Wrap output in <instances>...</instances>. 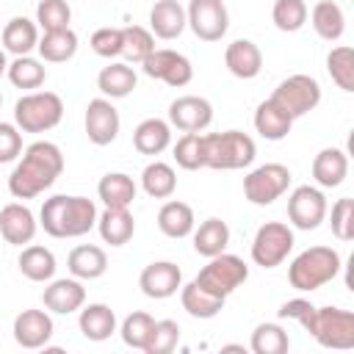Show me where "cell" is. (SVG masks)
<instances>
[{"label": "cell", "mask_w": 354, "mask_h": 354, "mask_svg": "<svg viewBox=\"0 0 354 354\" xmlns=\"http://www.w3.org/2000/svg\"><path fill=\"white\" fill-rule=\"evenodd\" d=\"M64 171V155L53 141H33L22 160L14 166L8 177V191L17 199H33L44 188H50Z\"/></svg>", "instance_id": "obj_1"}, {"label": "cell", "mask_w": 354, "mask_h": 354, "mask_svg": "<svg viewBox=\"0 0 354 354\" xmlns=\"http://www.w3.org/2000/svg\"><path fill=\"white\" fill-rule=\"evenodd\" d=\"M39 218H41L44 232L53 238H80L97 224V207L88 196L55 194L44 199Z\"/></svg>", "instance_id": "obj_2"}, {"label": "cell", "mask_w": 354, "mask_h": 354, "mask_svg": "<svg viewBox=\"0 0 354 354\" xmlns=\"http://www.w3.org/2000/svg\"><path fill=\"white\" fill-rule=\"evenodd\" d=\"M340 274V254L332 246H310L304 249L288 268V279L296 290H318Z\"/></svg>", "instance_id": "obj_3"}, {"label": "cell", "mask_w": 354, "mask_h": 354, "mask_svg": "<svg viewBox=\"0 0 354 354\" xmlns=\"http://www.w3.org/2000/svg\"><path fill=\"white\" fill-rule=\"evenodd\" d=\"M202 149H205V166L207 169H224V171L243 169L257 155L254 141L241 130L207 133V136H202Z\"/></svg>", "instance_id": "obj_4"}, {"label": "cell", "mask_w": 354, "mask_h": 354, "mask_svg": "<svg viewBox=\"0 0 354 354\" xmlns=\"http://www.w3.org/2000/svg\"><path fill=\"white\" fill-rule=\"evenodd\" d=\"M64 116V102L55 91H30L17 100L14 122L22 133H44L53 130Z\"/></svg>", "instance_id": "obj_5"}, {"label": "cell", "mask_w": 354, "mask_h": 354, "mask_svg": "<svg viewBox=\"0 0 354 354\" xmlns=\"http://www.w3.org/2000/svg\"><path fill=\"white\" fill-rule=\"evenodd\" d=\"M304 329L324 346V348H354V313L340 307H315L307 318Z\"/></svg>", "instance_id": "obj_6"}, {"label": "cell", "mask_w": 354, "mask_h": 354, "mask_svg": "<svg viewBox=\"0 0 354 354\" xmlns=\"http://www.w3.org/2000/svg\"><path fill=\"white\" fill-rule=\"evenodd\" d=\"M246 277H249V266H246L238 254L221 252V254L210 257V263L196 274L194 282L202 285L205 290H210V293L227 299L235 288H241V285L246 282Z\"/></svg>", "instance_id": "obj_7"}, {"label": "cell", "mask_w": 354, "mask_h": 354, "mask_svg": "<svg viewBox=\"0 0 354 354\" xmlns=\"http://www.w3.org/2000/svg\"><path fill=\"white\" fill-rule=\"evenodd\" d=\"M271 100H274L290 119H299V116L310 113V111L321 102V86H318V80L310 77V75H290V77H285V80L274 88Z\"/></svg>", "instance_id": "obj_8"}, {"label": "cell", "mask_w": 354, "mask_h": 354, "mask_svg": "<svg viewBox=\"0 0 354 354\" xmlns=\"http://www.w3.org/2000/svg\"><path fill=\"white\" fill-rule=\"evenodd\" d=\"M290 185V169L282 163H263L243 177V196L252 205H271Z\"/></svg>", "instance_id": "obj_9"}, {"label": "cell", "mask_w": 354, "mask_h": 354, "mask_svg": "<svg viewBox=\"0 0 354 354\" xmlns=\"http://www.w3.org/2000/svg\"><path fill=\"white\" fill-rule=\"evenodd\" d=\"M293 249V230L282 221H266L252 241V260L263 268H277Z\"/></svg>", "instance_id": "obj_10"}, {"label": "cell", "mask_w": 354, "mask_h": 354, "mask_svg": "<svg viewBox=\"0 0 354 354\" xmlns=\"http://www.w3.org/2000/svg\"><path fill=\"white\" fill-rule=\"evenodd\" d=\"M185 19L202 41H218L230 28L224 0H191Z\"/></svg>", "instance_id": "obj_11"}, {"label": "cell", "mask_w": 354, "mask_h": 354, "mask_svg": "<svg viewBox=\"0 0 354 354\" xmlns=\"http://www.w3.org/2000/svg\"><path fill=\"white\" fill-rule=\"evenodd\" d=\"M144 75L152 77V80H163L166 86H174V88H183L191 83L194 77V66L185 55L174 53V50H152L144 61Z\"/></svg>", "instance_id": "obj_12"}, {"label": "cell", "mask_w": 354, "mask_h": 354, "mask_svg": "<svg viewBox=\"0 0 354 354\" xmlns=\"http://www.w3.org/2000/svg\"><path fill=\"white\" fill-rule=\"evenodd\" d=\"M288 218L296 230H315L326 218V196L313 185H299L288 196Z\"/></svg>", "instance_id": "obj_13"}, {"label": "cell", "mask_w": 354, "mask_h": 354, "mask_svg": "<svg viewBox=\"0 0 354 354\" xmlns=\"http://www.w3.org/2000/svg\"><path fill=\"white\" fill-rule=\"evenodd\" d=\"M86 136L97 147H108L119 136V111L111 105V100L97 97L86 105Z\"/></svg>", "instance_id": "obj_14"}, {"label": "cell", "mask_w": 354, "mask_h": 354, "mask_svg": "<svg viewBox=\"0 0 354 354\" xmlns=\"http://www.w3.org/2000/svg\"><path fill=\"white\" fill-rule=\"evenodd\" d=\"M169 122L183 133H199L213 122V105L196 94L177 97L169 105Z\"/></svg>", "instance_id": "obj_15"}, {"label": "cell", "mask_w": 354, "mask_h": 354, "mask_svg": "<svg viewBox=\"0 0 354 354\" xmlns=\"http://www.w3.org/2000/svg\"><path fill=\"white\" fill-rule=\"evenodd\" d=\"M180 285H183V271L169 260L149 263L138 277V288L149 299H169L180 290Z\"/></svg>", "instance_id": "obj_16"}, {"label": "cell", "mask_w": 354, "mask_h": 354, "mask_svg": "<svg viewBox=\"0 0 354 354\" xmlns=\"http://www.w3.org/2000/svg\"><path fill=\"white\" fill-rule=\"evenodd\" d=\"M53 337V318L44 310H22L14 318V340L22 348H41Z\"/></svg>", "instance_id": "obj_17"}, {"label": "cell", "mask_w": 354, "mask_h": 354, "mask_svg": "<svg viewBox=\"0 0 354 354\" xmlns=\"http://www.w3.org/2000/svg\"><path fill=\"white\" fill-rule=\"evenodd\" d=\"M0 235L6 243L11 246H22V243H30L33 235H36V218L30 213V207L19 205V202H11L0 210Z\"/></svg>", "instance_id": "obj_18"}, {"label": "cell", "mask_w": 354, "mask_h": 354, "mask_svg": "<svg viewBox=\"0 0 354 354\" xmlns=\"http://www.w3.org/2000/svg\"><path fill=\"white\" fill-rule=\"evenodd\" d=\"M41 301H44V307H47L50 313L69 315V313H75V310L83 307V301H86V288L77 282V277H75V279H53V282L44 288Z\"/></svg>", "instance_id": "obj_19"}, {"label": "cell", "mask_w": 354, "mask_h": 354, "mask_svg": "<svg viewBox=\"0 0 354 354\" xmlns=\"http://www.w3.org/2000/svg\"><path fill=\"white\" fill-rule=\"evenodd\" d=\"M224 64H227V69H230L235 77L252 80V77H257L260 69H263V53H260V47H257L254 41H249V39H235V41L227 47V53H224Z\"/></svg>", "instance_id": "obj_20"}, {"label": "cell", "mask_w": 354, "mask_h": 354, "mask_svg": "<svg viewBox=\"0 0 354 354\" xmlns=\"http://www.w3.org/2000/svg\"><path fill=\"white\" fill-rule=\"evenodd\" d=\"M185 8L177 0H158L149 11V33L158 39H177L185 30Z\"/></svg>", "instance_id": "obj_21"}, {"label": "cell", "mask_w": 354, "mask_h": 354, "mask_svg": "<svg viewBox=\"0 0 354 354\" xmlns=\"http://www.w3.org/2000/svg\"><path fill=\"white\" fill-rule=\"evenodd\" d=\"M66 268L77 279H100L105 274V268H108V254L94 243H80V246H75L69 252Z\"/></svg>", "instance_id": "obj_22"}, {"label": "cell", "mask_w": 354, "mask_h": 354, "mask_svg": "<svg viewBox=\"0 0 354 354\" xmlns=\"http://www.w3.org/2000/svg\"><path fill=\"white\" fill-rule=\"evenodd\" d=\"M346 174H348V158H346L343 149L326 147V149H321L315 155V160H313V177H315V183L321 188L340 185L346 180Z\"/></svg>", "instance_id": "obj_23"}, {"label": "cell", "mask_w": 354, "mask_h": 354, "mask_svg": "<svg viewBox=\"0 0 354 354\" xmlns=\"http://www.w3.org/2000/svg\"><path fill=\"white\" fill-rule=\"evenodd\" d=\"M97 230L105 243L124 246L136 232V221L127 207H105L102 216H97Z\"/></svg>", "instance_id": "obj_24"}, {"label": "cell", "mask_w": 354, "mask_h": 354, "mask_svg": "<svg viewBox=\"0 0 354 354\" xmlns=\"http://www.w3.org/2000/svg\"><path fill=\"white\" fill-rule=\"evenodd\" d=\"M77 326L83 332L86 340H94V343H102L108 340L113 332H116V313L108 307V304H88L80 310V318H77Z\"/></svg>", "instance_id": "obj_25"}, {"label": "cell", "mask_w": 354, "mask_h": 354, "mask_svg": "<svg viewBox=\"0 0 354 354\" xmlns=\"http://www.w3.org/2000/svg\"><path fill=\"white\" fill-rule=\"evenodd\" d=\"M290 124H293V119L268 97V100H263L260 105H257V111H254V130L266 138V141H282L288 133H290Z\"/></svg>", "instance_id": "obj_26"}, {"label": "cell", "mask_w": 354, "mask_h": 354, "mask_svg": "<svg viewBox=\"0 0 354 354\" xmlns=\"http://www.w3.org/2000/svg\"><path fill=\"white\" fill-rule=\"evenodd\" d=\"M310 22L324 41H337L346 30V14L335 0H318L310 11Z\"/></svg>", "instance_id": "obj_27"}, {"label": "cell", "mask_w": 354, "mask_h": 354, "mask_svg": "<svg viewBox=\"0 0 354 354\" xmlns=\"http://www.w3.org/2000/svg\"><path fill=\"white\" fill-rule=\"evenodd\" d=\"M171 144V127L163 119H144L136 130H133V147L141 155H160L166 147Z\"/></svg>", "instance_id": "obj_28"}, {"label": "cell", "mask_w": 354, "mask_h": 354, "mask_svg": "<svg viewBox=\"0 0 354 354\" xmlns=\"http://www.w3.org/2000/svg\"><path fill=\"white\" fill-rule=\"evenodd\" d=\"M180 301H183V310H185L191 318H213V315H218L221 307H224V296H216V293L205 290V288L196 285V282L180 285Z\"/></svg>", "instance_id": "obj_29"}, {"label": "cell", "mask_w": 354, "mask_h": 354, "mask_svg": "<svg viewBox=\"0 0 354 354\" xmlns=\"http://www.w3.org/2000/svg\"><path fill=\"white\" fill-rule=\"evenodd\" d=\"M97 196L105 207H130L136 199V183L122 171H108L97 185Z\"/></svg>", "instance_id": "obj_30"}, {"label": "cell", "mask_w": 354, "mask_h": 354, "mask_svg": "<svg viewBox=\"0 0 354 354\" xmlns=\"http://www.w3.org/2000/svg\"><path fill=\"white\" fill-rule=\"evenodd\" d=\"M158 227L169 238H185V235H191L194 232V210H191V205H185L180 199L166 202L158 210Z\"/></svg>", "instance_id": "obj_31"}, {"label": "cell", "mask_w": 354, "mask_h": 354, "mask_svg": "<svg viewBox=\"0 0 354 354\" xmlns=\"http://www.w3.org/2000/svg\"><path fill=\"white\" fill-rule=\"evenodd\" d=\"M39 44V28L28 17H14L3 28V47L14 55H28Z\"/></svg>", "instance_id": "obj_32"}, {"label": "cell", "mask_w": 354, "mask_h": 354, "mask_svg": "<svg viewBox=\"0 0 354 354\" xmlns=\"http://www.w3.org/2000/svg\"><path fill=\"white\" fill-rule=\"evenodd\" d=\"M138 77L133 72V66L127 64H108L102 66V72L97 75V88L111 97V100H119V97H127L133 88H136Z\"/></svg>", "instance_id": "obj_33"}, {"label": "cell", "mask_w": 354, "mask_h": 354, "mask_svg": "<svg viewBox=\"0 0 354 354\" xmlns=\"http://www.w3.org/2000/svg\"><path fill=\"white\" fill-rule=\"evenodd\" d=\"M17 263H19V271H22L30 282H47V279H53V274H55V254H53L47 246H39V243L25 246Z\"/></svg>", "instance_id": "obj_34"}, {"label": "cell", "mask_w": 354, "mask_h": 354, "mask_svg": "<svg viewBox=\"0 0 354 354\" xmlns=\"http://www.w3.org/2000/svg\"><path fill=\"white\" fill-rule=\"evenodd\" d=\"M39 55L50 64H61V61H69L75 53H77V36L72 28H64V30H44V36L39 39Z\"/></svg>", "instance_id": "obj_35"}, {"label": "cell", "mask_w": 354, "mask_h": 354, "mask_svg": "<svg viewBox=\"0 0 354 354\" xmlns=\"http://www.w3.org/2000/svg\"><path fill=\"white\" fill-rule=\"evenodd\" d=\"M230 243V227L221 218H207L199 224V230L194 232V249L202 257H216L227 249Z\"/></svg>", "instance_id": "obj_36"}, {"label": "cell", "mask_w": 354, "mask_h": 354, "mask_svg": "<svg viewBox=\"0 0 354 354\" xmlns=\"http://www.w3.org/2000/svg\"><path fill=\"white\" fill-rule=\"evenodd\" d=\"M141 185L152 199H169L177 188V174L169 163L155 160L141 171Z\"/></svg>", "instance_id": "obj_37"}, {"label": "cell", "mask_w": 354, "mask_h": 354, "mask_svg": "<svg viewBox=\"0 0 354 354\" xmlns=\"http://www.w3.org/2000/svg\"><path fill=\"white\" fill-rule=\"evenodd\" d=\"M326 72L343 91H354V50L348 44L332 47L326 55Z\"/></svg>", "instance_id": "obj_38"}, {"label": "cell", "mask_w": 354, "mask_h": 354, "mask_svg": "<svg viewBox=\"0 0 354 354\" xmlns=\"http://www.w3.org/2000/svg\"><path fill=\"white\" fill-rule=\"evenodd\" d=\"M6 75H8V80H11L17 88H39V86L44 83V77H47L44 66H41L36 58H30V55H17V58L8 64Z\"/></svg>", "instance_id": "obj_39"}, {"label": "cell", "mask_w": 354, "mask_h": 354, "mask_svg": "<svg viewBox=\"0 0 354 354\" xmlns=\"http://www.w3.org/2000/svg\"><path fill=\"white\" fill-rule=\"evenodd\" d=\"M155 50V36L141 25L122 28V55L133 64H141Z\"/></svg>", "instance_id": "obj_40"}, {"label": "cell", "mask_w": 354, "mask_h": 354, "mask_svg": "<svg viewBox=\"0 0 354 354\" xmlns=\"http://www.w3.org/2000/svg\"><path fill=\"white\" fill-rule=\"evenodd\" d=\"M290 346L288 332L279 324H260L252 332V351L254 354H285Z\"/></svg>", "instance_id": "obj_41"}, {"label": "cell", "mask_w": 354, "mask_h": 354, "mask_svg": "<svg viewBox=\"0 0 354 354\" xmlns=\"http://www.w3.org/2000/svg\"><path fill=\"white\" fill-rule=\"evenodd\" d=\"M152 326H155V318H152L149 313H141V310L130 313V315L122 321V329H119L124 346L144 351V346H147V340H149V335H152Z\"/></svg>", "instance_id": "obj_42"}, {"label": "cell", "mask_w": 354, "mask_h": 354, "mask_svg": "<svg viewBox=\"0 0 354 354\" xmlns=\"http://www.w3.org/2000/svg\"><path fill=\"white\" fill-rule=\"evenodd\" d=\"M174 160L185 171H196L205 166V149H202V136L199 133H183L174 144Z\"/></svg>", "instance_id": "obj_43"}, {"label": "cell", "mask_w": 354, "mask_h": 354, "mask_svg": "<svg viewBox=\"0 0 354 354\" xmlns=\"http://www.w3.org/2000/svg\"><path fill=\"white\" fill-rule=\"evenodd\" d=\"M72 19V8L66 0H41L36 6V22L41 25V30H64L69 28Z\"/></svg>", "instance_id": "obj_44"}, {"label": "cell", "mask_w": 354, "mask_h": 354, "mask_svg": "<svg viewBox=\"0 0 354 354\" xmlns=\"http://www.w3.org/2000/svg\"><path fill=\"white\" fill-rule=\"evenodd\" d=\"M271 17L279 30L293 33L307 22V6H304V0H277Z\"/></svg>", "instance_id": "obj_45"}, {"label": "cell", "mask_w": 354, "mask_h": 354, "mask_svg": "<svg viewBox=\"0 0 354 354\" xmlns=\"http://www.w3.org/2000/svg\"><path fill=\"white\" fill-rule=\"evenodd\" d=\"M177 340H180V324L171 318H163V321H155L144 351L147 354H169V351H174Z\"/></svg>", "instance_id": "obj_46"}, {"label": "cell", "mask_w": 354, "mask_h": 354, "mask_svg": "<svg viewBox=\"0 0 354 354\" xmlns=\"http://www.w3.org/2000/svg\"><path fill=\"white\" fill-rule=\"evenodd\" d=\"M332 235L337 241L354 238V199L351 196H343L332 205Z\"/></svg>", "instance_id": "obj_47"}, {"label": "cell", "mask_w": 354, "mask_h": 354, "mask_svg": "<svg viewBox=\"0 0 354 354\" xmlns=\"http://www.w3.org/2000/svg\"><path fill=\"white\" fill-rule=\"evenodd\" d=\"M91 50L102 58H116L122 55V28H100L91 33Z\"/></svg>", "instance_id": "obj_48"}, {"label": "cell", "mask_w": 354, "mask_h": 354, "mask_svg": "<svg viewBox=\"0 0 354 354\" xmlns=\"http://www.w3.org/2000/svg\"><path fill=\"white\" fill-rule=\"evenodd\" d=\"M22 152V136L19 127L11 122H0V163H11L17 160V155Z\"/></svg>", "instance_id": "obj_49"}, {"label": "cell", "mask_w": 354, "mask_h": 354, "mask_svg": "<svg viewBox=\"0 0 354 354\" xmlns=\"http://www.w3.org/2000/svg\"><path fill=\"white\" fill-rule=\"evenodd\" d=\"M313 304L307 301V299H290V301H285L282 307H279V318H293V321H299L301 326L307 324V318L313 315Z\"/></svg>", "instance_id": "obj_50"}, {"label": "cell", "mask_w": 354, "mask_h": 354, "mask_svg": "<svg viewBox=\"0 0 354 354\" xmlns=\"http://www.w3.org/2000/svg\"><path fill=\"white\" fill-rule=\"evenodd\" d=\"M8 69V61H6V50H0V75Z\"/></svg>", "instance_id": "obj_51"}, {"label": "cell", "mask_w": 354, "mask_h": 354, "mask_svg": "<svg viewBox=\"0 0 354 354\" xmlns=\"http://www.w3.org/2000/svg\"><path fill=\"white\" fill-rule=\"evenodd\" d=\"M0 105H3V94H0Z\"/></svg>", "instance_id": "obj_52"}]
</instances>
